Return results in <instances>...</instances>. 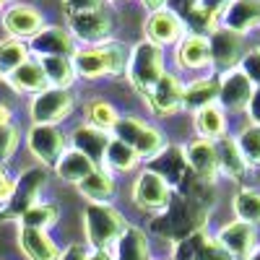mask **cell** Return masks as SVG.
Wrapping results in <instances>:
<instances>
[{
    "instance_id": "cell-4",
    "label": "cell",
    "mask_w": 260,
    "mask_h": 260,
    "mask_svg": "<svg viewBox=\"0 0 260 260\" xmlns=\"http://www.w3.org/2000/svg\"><path fill=\"white\" fill-rule=\"evenodd\" d=\"M127 224L130 219L117 203H86L83 206L81 226H83V242L89 250H110Z\"/></svg>"
},
{
    "instance_id": "cell-48",
    "label": "cell",
    "mask_w": 260,
    "mask_h": 260,
    "mask_svg": "<svg viewBox=\"0 0 260 260\" xmlns=\"http://www.w3.org/2000/svg\"><path fill=\"white\" fill-rule=\"evenodd\" d=\"M11 122H16L13 120V107L0 99V125H11Z\"/></svg>"
},
{
    "instance_id": "cell-43",
    "label": "cell",
    "mask_w": 260,
    "mask_h": 260,
    "mask_svg": "<svg viewBox=\"0 0 260 260\" xmlns=\"http://www.w3.org/2000/svg\"><path fill=\"white\" fill-rule=\"evenodd\" d=\"M89 247H86V242H71L65 245L60 250V257L57 260H89Z\"/></svg>"
},
{
    "instance_id": "cell-39",
    "label": "cell",
    "mask_w": 260,
    "mask_h": 260,
    "mask_svg": "<svg viewBox=\"0 0 260 260\" xmlns=\"http://www.w3.org/2000/svg\"><path fill=\"white\" fill-rule=\"evenodd\" d=\"M21 143H24V130L21 125L11 122V125H0V164H11L13 156L18 154Z\"/></svg>"
},
{
    "instance_id": "cell-34",
    "label": "cell",
    "mask_w": 260,
    "mask_h": 260,
    "mask_svg": "<svg viewBox=\"0 0 260 260\" xmlns=\"http://www.w3.org/2000/svg\"><path fill=\"white\" fill-rule=\"evenodd\" d=\"M120 110H117V104L110 102V99H104V96H91L89 102L83 104V120L86 125H91L96 130H104V133H112L117 120H120Z\"/></svg>"
},
{
    "instance_id": "cell-50",
    "label": "cell",
    "mask_w": 260,
    "mask_h": 260,
    "mask_svg": "<svg viewBox=\"0 0 260 260\" xmlns=\"http://www.w3.org/2000/svg\"><path fill=\"white\" fill-rule=\"evenodd\" d=\"M245 260H260V242L255 245V250H252V252H250V255H247Z\"/></svg>"
},
{
    "instance_id": "cell-23",
    "label": "cell",
    "mask_w": 260,
    "mask_h": 260,
    "mask_svg": "<svg viewBox=\"0 0 260 260\" xmlns=\"http://www.w3.org/2000/svg\"><path fill=\"white\" fill-rule=\"evenodd\" d=\"M211 104H219V78L213 73H201L185 78L182 86V115L192 117L195 112L206 110Z\"/></svg>"
},
{
    "instance_id": "cell-1",
    "label": "cell",
    "mask_w": 260,
    "mask_h": 260,
    "mask_svg": "<svg viewBox=\"0 0 260 260\" xmlns=\"http://www.w3.org/2000/svg\"><path fill=\"white\" fill-rule=\"evenodd\" d=\"M73 71L78 83H102V81H115L125 78V65H127V45L122 39H110L104 45L94 47H76L71 55Z\"/></svg>"
},
{
    "instance_id": "cell-24",
    "label": "cell",
    "mask_w": 260,
    "mask_h": 260,
    "mask_svg": "<svg viewBox=\"0 0 260 260\" xmlns=\"http://www.w3.org/2000/svg\"><path fill=\"white\" fill-rule=\"evenodd\" d=\"M110 255H112V260H154L148 232L130 221L125 226V232L117 237V242L110 247Z\"/></svg>"
},
{
    "instance_id": "cell-51",
    "label": "cell",
    "mask_w": 260,
    "mask_h": 260,
    "mask_svg": "<svg viewBox=\"0 0 260 260\" xmlns=\"http://www.w3.org/2000/svg\"><path fill=\"white\" fill-rule=\"evenodd\" d=\"M110 6H122V3H133V0H107Z\"/></svg>"
},
{
    "instance_id": "cell-38",
    "label": "cell",
    "mask_w": 260,
    "mask_h": 260,
    "mask_svg": "<svg viewBox=\"0 0 260 260\" xmlns=\"http://www.w3.org/2000/svg\"><path fill=\"white\" fill-rule=\"evenodd\" d=\"M57 221H60V206L55 201H39L18 219V226L50 232L52 226H57Z\"/></svg>"
},
{
    "instance_id": "cell-21",
    "label": "cell",
    "mask_w": 260,
    "mask_h": 260,
    "mask_svg": "<svg viewBox=\"0 0 260 260\" xmlns=\"http://www.w3.org/2000/svg\"><path fill=\"white\" fill-rule=\"evenodd\" d=\"M219 26L252 39L260 34V0H229L219 16Z\"/></svg>"
},
{
    "instance_id": "cell-42",
    "label": "cell",
    "mask_w": 260,
    "mask_h": 260,
    "mask_svg": "<svg viewBox=\"0 0 260 260\" xmlns=\"http://www.w3.org/2000/svg\"><path fill=\"white\" fill-rule=\"evenodd\" d=\"M16 187V175H11L6 164H0V208H6Z\"/></svg>"
},
{
    "instance_id": "cell-19",
    "label": "cell",
    "mask_w": 260,
    "mask_h": 260,
    "mask_svg": "<svg viewBox=\"0 0 260 260\" xmlns=\"http://www.w3.org/2000/svg\"><path fill=\"white\" fill-rule=\"evenodd\" d=\"M169 260H232L226 250L216 242L211 229L187 234L185 240L169 245Z\"/></svg>"
},
{
    "instance_id": "cell-31",
    "label": "cell",
    "mask_w": 260,
    "mask_h": 260,
    "mask_svg": "<svg viewBox=\"0 0 260 260\" xmlns=\"http://www.w3.org/2000/svg\"><path fill=\"white\" fill-rule=\"evenodd\" d=\"M8 89L16 94V96H34L39 91L47 89V78H45V71H42L39 60H26L21 68H16L6 81H3Z\"/></svg>"
},
{
    "instance_id": "cell-8",
    "label": "cell",
    "mask_w": 260,
    "mask_h": 260,
    "mask_svg": "<svg viewBox=\"0 0 260 260\" xmlns=\"http://www.w3.org/2000/svg\"><path fill=\"white\" fill-rule=\"evenodd\" d=\"M24 143L26 151L31 154V159L37 161V167L42 169H55V164L60 161V156L68 148V130L60 125H29L24 130Z\"/></svg>"
},
{
    "instance_id": "cell-27",
    "label": "cell",
    "mask_w": 260,
    "mask_h": 260,
    "mask_svg": "<svg viewBox=\"0 0 260 260\" xmlns=\"http://www.w3.org/2000/svg\"><path fill=\"white\" fill-rule=\"evenodd\" d=\"M143 167V159L136 154L127 143H122L120 138H110L102 159V169H107L112 177H133L136 172Z\"/></svg>"
},
{
    "instance_id": "cell-11",
    "label": "cell",
    "mask_w": 260,
    "mask_h": 260,
    "mask_svg": "<svg viewBox=\"0 0 260 260\" xmlns=\"http://www.w3.org/2000/svg\"><path fill=\"white\" fill-rule=\"evenodd\" d=\"M47 187V169L42 167H26L16 175V187H13V195L6 208H0V219H11V221H18L34 203L42 201V190Z\"/></svg>"
},
{
    "instance_id": "cell-18",
    "label": "cell",
    "mask_w": 260,
    "mask_h": 260,
    "mask_svg": "<svg viewBox=\"0 0 260 260\" xmlns=\"http://www.w3.org/2000/svg\"><path fill=\"white\" fill-rule=\"evenodd\" d=\"M29 52L34 60L42 57H71L76 52V39L71 37V31L65 29V24H47L42 26L29 42Z\"/></svg>"
},
{
    "instance_id": "cell-14",
    "label": "cell",
    "mask_w": 260,
    "mask_h": 260,
    "mask_svg": "<svg viewBox=\"0 0 260 260\" xmlns=\"http://www.w3.org/2000/svg\"><path fill=\"white\" fill-rule=\"evenodd\" d=\"M185 34H187L185 18H180L175 11H169V8L148 13L143 18V39L151 42V45H156V47H161L164 52H169Z\"/></svg>"
},
{
    "instance_id": "cell-36",
    "label": "cell",
    "mask_w": 260,
    "mask_h": 260,
    "mask_svg": "<svg viewBox=\"0 0 260 260\" xmlns=\"http://www.w3.org/2000/svg\"><path fill=\"white\" fill-rule=\"evenodd\" d=\"M39 65L45 71L47 86H52V89H68V91L76 89L78 78H76L71 57H42Z\"/></svg>"
},
{
    "instance_id": "cell-16",
    "label": "cell",
    "mask_w": 260,
    "mask_h": 260,
    "mask_svg": "<svg viewBox=\"0 0 260 260\" xmlns=\"http://www.w3.org/2000/svg\"><path fill=\"white\" fill-rule=\"evenodd\" d=\"M0 24H3L6 37L29 42L42 26L47 24L45 13H42L34 3H26V0H16V3H8L3 16H0Z\"/></svg>"
},
{
    "instance_id": "cell-26",
    "label": "cell",
    "mask_w": 260,
    "mask_h": 260,
    "mask_svg": "<svg viewBox=\"0 0 260 260\" xmlns=\"http://www.w3.org/2000/svg\"><path fill=\"white\" fill-rule=\"evenodd\" d=\"M76 192L83 203H115L120 185H117V177H112L107 169L96 167L89 177L76 185Z\"/></svg>"
},
{
    "instance_id": "cell-5",
    "label": "cell",
    "mask_w": 260,
    "mask_h": 260,
    "mask_svg": "<svg viewBox=\"0 0 260 260\" xmlns=\"http://www.w3.org/2000/svg\"><path fill=\"white\" fill-rule=\"evenodd\" d=\"M112 136L120 138L122 143H127L136 154L143 159V167L156 159L161 151L169 146V136L167 130L159 125V122H151L148 117L138 115V112H122Z\"/></svg>"
},
{
    "instance_id": "cell-25",
    "label": "cell",
    "mask_w": 260,
    "mask_h": 260,
    "mask_svg": "<svg viewBox=\"0 0 260 260\" xmlns=\"http://www.w3.org/2000/svg\"><path fill=\"white\" fill-rule=\"evenodd\" d=\"M146 167H151L154 172H159V175L175 187V192L185 185V180L190 177V169H187V161H185V154H182V143H172L161 151V154L156 159H151Z\"/></svg>"
},
{
    "instance_id": "cell-15",
    "label": "cell",
    "mask_w": 260,
    "mask_h": 260,
    "mask_svg": "<svg viewBox=\"0 0 260 260\" xmlns=\"http://www.w3.org/2000/svg\"><path fill=\"white\" fill-rule=\"evenodd\" d=\"M182 154L187 161V169L192 177H198L203 182L219 185V154H216V141L201 138V136H190L182 143Z\"/></svg>"
},
{
    "instance_id": "cell-20",
    "label": "cell",
    "mask_w": 260,
    "mask_h": 260,
    "mask_svg": "<svg viewBox=\"0 0 260 260\" xmlns=\"http://www.w3.org/2000/svg\"><path fill=\"white\" fill-rule=\"evenodd\" d=\"M216 78H219V107H224V110L229 112V117L245 115L247 104L255 94V86L250 83V78L240 68L229 71V73H221Z\"/></svg>"
},
{
    "instance_id": "cell-32",
    "label": "cell",
    "mask_w": 260,
    "mask_h": 260,
    "mask_svg": "<svg viewBox=\"0 0 260 260\" xmlns=\"http://www.w3.org/2000/svg\"><path fill=\"white\" fill-rule=\"evenodd\" d=\"M96 169V164L86 156V154H81L78 148H73V146H68L65 148V154L60 156V161L55 164V177L62 182V185H71V187H76L81 180H86L91 175V172Z\"/></svg>"
},
{
    "instance_id": "cell-47",
    "label": "cell",
    "mask_w": 260,
    "mask_h": 260,
    "mask_svg": "<svg viewBox=\"0 0 260 260\" xmlns=\"http://www.w3.org/2000/svg\"><path fill=\"white\" fill-rule=\"evenodd\" d=\"M136 3L141 6V11L148 16V13H156V11H164L169 6V0H136Z\"/></svg>"
},
{
    "instance_id": "cell-46",
    "label": "cell",
    "mask_w": 260,
    "mask_h": 260,
    "mask_svg": "<svg viewBox=\"0 0 260 260\" xmlns=\"http://www.w3.org/2000/svg\"><path fill=\"white\" fill-rule=\"evenodd\" d=\"M226 3H229V0H198L195 6L208 11V13H213V16H221V11L226 8Z\"/></svg>"
},
{
    "instance_id": "cell-52",
    "label": "cell",
    "mask_w": 260,
    "mask_h": 260,
    "mask_svg": "<svg viewBox=\"0 0 260 260\" xmlns=\"http://www.w3.org/2000/svg\"><path fill=\"white\" fill-rule=\"evenodd\" d=\"M154 260H169V257H154Z\"/></svg>"
},
{
    "instance_id": "cell-35",
    "label": "cell",
    "mask_w": 260,
    "mask_h": 260,
    "mask_svg": "<svg viewBox=\"0 0 260 260\" xmlns=\"http://www.w3.org/2000/svg\"><path fill=\"white\" fill-rule=\"evenodd\" d=\"M232 133L237 138V146H240L242 156L247 161V167L255 172H260V125L255 122H240L237 127H232Z\"/></svg>"
},
{
    "instance_id": "cell-9",
    "label": "cell",
    "mask_w": 260,
    "mask_h": 260,
    "mask_svg": "<svg viewBox=\"0 0 260 260\" xmlns=\"http://www.w3.org/2000/svg\"><path fill=\"white\" fill-rule=\"evenodd\" d=\"M169 68L182 78L211 73V47L206 34L187 31L175 47L169 50Z\"/></svg>"
},
{
    "instance_id": "cell-3",
    "label": "cell",
    "mask_w": 260,
    "mask_h": 260,
    "mask_svg": "<svg viewBox=\"0 0 260 260\" xmlns=\"http://www.w3.org/2000/svg\"><path fill=\"white\" fill-rule=\"evenodd\" d=\"M169 71V52L151 45L143 37L127 45V65H125V81L141 99L151 86Z\"/></svg>"
},
{
    "instance_id": "cell-22",
    "label": "cell",
    "mask_w": 260,
    "mask_h": 260,
    "mask_svg": "<svg viewBox=\"0 0 260 260\" xmlns=\"http://www.w3.org/2000/svg\"><path fill=\"white\" fill-rule=\"evenodd\" d=\"M216 154H219V180H226L234 187L247 185L252 169L247 167L240 146H237L234 133H226V136H221L219 141H216Z\"/></svg>"
},
{
    "instance_id": "cell-13",
    "label": "cell",
    "mask_w": 260,
    "mask_h": 260,
    "mask_svg": "<svg viewBox=\"0 0 260 260\" xmlns=\"http://www.w3.org/2000/svg\"><path fill=\"white\" fill-rule=\"evenodd\" d=\"M247 37H240L224 26L213 29L208 34V47H211V73L213 76H221V73H229V71H237L240 62L250 47Z\"/></svg>"
},
{
    "instance_id": "cell-2",
    "label": "cell",
    "mask_w": 260,
    "mask_h": 260,
    "mask_svg": "<svg viewBox=\"0 0 260 260\" xmlns=\"http://www.w3.org/2000/svg\"><path fill=\"white\" fill-rule=\"evenodd\" d=\"M211 226V211L201 208L198 203H192L190 198H185L182 192H175L172 203L156 213V216H148V237L154 234L159 240H167L169 245L185 240L187 234L192 232H201Z\"/></svg>"
},
{
    "instance_id": "cell-49",
    "label": "cell",
    "mask_w": 260,
    "mask_h": 260,
    "mask_svg": "<svg viewBox=\"0 0 260 260\" xmlns=\"http://www.w3.org/2000/svg\"><path fill=\"white\" fill-rule=\"evenodd\" d=\"M89 260H112V255H110V250H91Z\"/></svg>"
},
{
    "instance_id": "cell-28",
    "label": "cell",
    "mask_w": 260,
    "mask_h": 260,
    "mask_svg": "<svg viewBox=\"0 0 260 260\" xmlns=\"http://www.w3.org/2000/svg\"><path fill=\"white\" fill-rule=\"evenodd\" d=\"M112 133H104V130H96L86 122H78L68 130V143L73 148H78L81 154H86L96 167H102V159H104V151H107V143H110Z\"/></svg>"
},
{
    "instance_id": "cell-37",
    "label": "cell",
    "mask_w": 260,
    "mask_h": 260,
    "mask_svg": "<svg viewBox=\"0 0 260 260\" xmlns=\"http://www.w3.org/2000/svg\"><path fill=\"white\" fill-rule=\"evenodd\" d=\"M26 60H31V52H29L26 42L13 39V37H3V39H0V81H6Z\"/></svg>"
},
{
    "instance_id": "cell-30",
    "label": "cell",
    "mask_w": 260,
    "mask_h": 260,
    "mask_svg": "<svg viewBox=\"0 0 260 260\" xmlns=\"http://www.w3.org/2000/svg\"><path fill=\"white\" fill-rule=\"evenodd\" d=\"M190 125H192V136H201V138H208V141H219L221 136L232 133V117L224 107L219 104H211L206 110L195 112L190 117Z\"/></svg>"
},
{
    "instance_id": "cell-44",
    "label": "cell",
    "mask_w": 260,
    "mask_h": 260,
    "mask_svg": "<svg viewBox=\"0 0 260 260\" xmlns=\"http://www.w3.org/2000/svg\"><path fill=\"white\" fill-rule=\"evenodd\" d=\"M245 120H247V122L260 125V89H255V94H252V99H250V104H247Z\"/></svg>"
},
{
    "instance_id": "cell-33",
    "label": "cell",
    "mask_w": 260,
    "mask_h": 260,
    "mask_svg": "<svg viewBox=\"0 0 260 260\" xmlns=\"http://www.w3.org/2000/svg\"><path fill=\"white\" fill-rule=\"evenodd\" d=\"M229 206H232V219H240V221L260 229V187L257 185L234 187Z\"/></svg>"
},
{
    "instance_id": "cell-45",
    "label": "cell",
    "mask_w": 260,
    "mask_h": 260,
    "mask_svg": "<svg viewBox=\"0 0 260 260\" xmlns=\"http://www.w3.org/2000/svg\"><path fill=\"white\" fill-rule=\"evenodd\" d=\"M195 3H198V0H169V6H167V8H169V11H175L180 18H185V16L195 8Z\"/></svg>"
},
{
    "instance_id": "cell-29",
    "label": "cell",
    "mask_w": 260,
    "mask_h": 260,
    "mask_svg": "<svg viewBox=\"0 0 260 260\" xmlns=\"http://www.w3.org/2000/svg\"><path fill=\"white\" fill-rule=\"evenodd\" d=\"M16 240H18V250L24 252L26 260H57L62 250L50 232H39V229L18 226Z\"/></svg>"
},
{
    "instance_id": "cell-12",
    "label": "cell",
    "mask_w": 260,
    "mask_h": 260,
    "mask_svg": "<svg viewBox=\"0 0 260 260\" xmlns=\"http://www.w3.org/2000/svg\"><path fill=\"white\" fill-rule=\"evenodd\" d=\"M182 86H185V78L169 68L141 96V102L156 120H172V117L182 115Z\"/></svg>"
},
{
    "instance_id": "cell-7",
    "label": "cell",
    "mask_w": 260,
    "mask_h": 260,
    "mask_svg": "<svg viewBox=\"0 0 260 260\" xmlns=\"http://www.w3.org/2000/svg\"><path fill=\"white\" fill-rule=\"evenodd\" d=\"M76 107H78L76 91L47 86L45 91L29 96V104H26L29 125H60V127H65V122L76 115Z\"/></svg>"
},
{
    "instance_id": "cell-41",
    "label": "cell",
    "mask_w": 260,
    "mask_h": 260,
    "mask_svg": "<svg viewBox=\"0 0 260 260\" xmlns=\"http://www.w3.org/2000/svg\"><path fill=\"white\" fill-rule=\"evenodd\" d=\"M110 3L107 0H60V8H62V16H78V13H89V11H99V8H107Z\"/></svg>"
},
{
    "instance_id": "cell-17",
    "label": "cell",
    "mask_w": 260,
    "mask_h": 260,
    "mask_svg": "<svg viewBox=\"0 0 260 260\" xmlns=\"http://www.w3.org/2000/svg\"><path fill=\"white\" fill-rule=\"evenodd\" d=\"M213 237L226 250V255L232 260H245L255 250V245L260 242V229L252 224H245L240 219H229L221 226L213 229Z\"/></svg>"
},
{
    "instance_id": "cell-10",
    "label": "cell",
    "mask_w": 260,
    "mask_h": 260,
    "mask_svg": "<svg viewBox=\"0 0 260 260\" xmlns=\"http://www.w3.org/2000/svg\"><path fill=\"white\" fill-rule=\"evenodd\" d=\"M65 29L71 31L78 47H94L115 39V13L112 8H99L89 13H78L65 18Z\"/></svg>"
},
{
    "instance_id": "cell-40",
    "label": "cell",
    "mask_w": 260,
    "mask_h": 260,
    "mask_svg": "<svg viewBox=\"0 0 260 260\" xmlns=\"http://www.w3.org/2000/svg\"><path fill=\"white\" fill-rule=\"evenodd\" d=\"M240 71L250 78V83L255 86V89H260V39L250 42V47L240 62Z\"/></svg>"
},
{
    "instance_id": "cell-6",
    "label": "cell",
    "mask_w": 260,
    "mask_h": 260,
    "mask_svg": "<svg viewBox=\"0 0 260 260\" xmlns=\"http://www.w3.org/2000/svg\"><path fill=\"white\" fill-rule=\"evenodd\" d=\"M127 195H130V203H133L141 213L156 216L172 203L175 187L151 167H141L136 175L130 177V192Z\"/></svg>"
}]
</instances>
